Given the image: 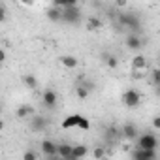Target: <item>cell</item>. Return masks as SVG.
<instances>
[{"mask_svg":"<svg viewBox=\"0 0 160 160\" xmlns=\"http://www.w3.org/2000/svg\"><path fill=\"white\" fill-rule=\"evenodd\" d=\"M152 128H154V130H160V117H158V115L152 119Z\"/></svg>","mask_w":160,"mask_h":160,"instance_id":"29","label":"cell"},{"mask_svg":"<svg viewBox=\"0 0 160 160\" xmlns=\"http://www.w3.org/2000/svg\"><path fill=\"white\" fill-rule=\"evenodd\" d=\"M119 134H121V130H119L117 126H109V128L106 130V138H108L109 141H115V139L119 138Z\"/></svg>","mask_w":160,"mask_h":160,"instance_id":"21","label":"cell"},{"mask_svg":"<svg viewBox=\"0 0 160 160\" xmlns=\"http://www.w3.org/2000/svg\"><path fill=\"white\" fill-rule=\"evenodd\" d=\"M60 21H64L68 25H79V23H81V10H79L77 6H66V8H62Z\"/></svg>","mask_w":160,"mask_h":160,"instance_id":"2","label":"cell"},{"mask_svg":"<svg viewBox=\"0 0 160 160\" xmlns=\"http://www.w3.org/2000/svg\"><path fill=\"white\" fill-rule=\"evenodd\" d=\"M40 149H42V152H43L45 158H58V154H57V143L53 139H43L40 143Z\"/></svg>","mask_w":160,"mask_h":160,"instance_id":"7","label":"cell"},{"mask_svg":"<svg viewBox=\"0 0 160 160\" xmlns=\"http://www.w3.org/2000/svg\"><path fill=\"white\" fill-rule=\"evenodd\" d=\"M75 128H79V130H91V122H89V119H85L83 115H79V119H77V126Z\"/></svg>","mask_w":160,"mask_h":160,"instance_id":"23","label":"cell"},{"mask_svg":"<svg viewBox=\"0 0 160 160\" xmlns=\"http://www.w3.org/2000/svg\"><path fill=\"white\" fill-rule=\"evenodd\" d=\"M4 60H6V51H4V49H0V64H2Z\"/></svg>","mask_w":160,"mask_h":160,"instance_id":"31","label":"cell"},{"mask_svg":"<svg viewBox=\"0 0 160 160\" xmlns=\"http://www.w3.org/2000/svg\"><path fill=\"white\" fill-rule=\"evenodd\" d=\"M132 158H136V160H154L156 158V149H141V147H138L132 152Z\"/></svg>","mask_w":160,"mask_h":160,"instance_id":"8","label":"cell"},{"mask_svg":"<svg viewBox=\"0 0 160 160\" xmlns=\"http://www.w3.org/2000/svg\"><path fill=\"white\" fill-rule=\"evenodd\" d=\"M122 136L126 138V139H136L138 138V128H136V124H130V122H126L124 126H122Z\"/></svg>","mask_w":160,"mask_h":160,"instance_id":"16","label":"cell"},{"mask_svg":"<svg viewBox=\"0 0 160 160\" xmlns=\"http://www.w3.org/2000/svg\"><path fill=\"white\" fill-rule=\"evenodd\" d=\"M60 64H62L64 68H68V70H73V68H77L79 60H77L73 55H62V57H60Z\"/></svg>","mask_w":160,"mask_h":160,"instance_id":"13","label":"cell"},{"mask_svg":"<svg viewBox=\"0 0 160 160\" xmlns=\"http://www.w3.org/2000/svg\"><path fill=\"white\" fill-rule=\"evenodd\" d=\"M152 85L158 87V70H152Z\"/></svg>","mask_w":160,"mask_h":160,"instance_id":"30","label":"cell"},{"mask_svg":"<svg viewBox=\"0 0 160 160\" xmlns=\"http://www.w3.org/2000/svg\"><path fill=\"white\" fill-rule=\"evenodd\" d=\"M23 85H25L27 89L34 91V89L38 87V79H36V75H32V73H27V75H23Z\"/></svg>","mask_w":160,"mask_h":160,"instance_id":"19","label":"cell"},{"mask_svg":"<svg viewBox=\"0 0 160 160\" xmlns=\"http://www.w3.org/2000/svg\"><path fill=\"white\" fill-rule=\"evenodd\" d=\"M141 45H143V40H141L138 34L130 32V34H128V38H126V47H128L130 51H139V49H141Z\"/></svg>","mask_w":160,"mask_h":160,"instance_id":"9","label":"cell"},{"mask_svg":"<svg viewBox=\"0 0 160 160\" xmlns=\"http://www.w3.org/2000/svg\"><path fill=\"white\" fill-rule=\"evenodd\" d=\"M156 145H158V139L151 132H145L138 138V147H141V149H156Z\"/></svg>","mask_w":160,"mask_h":160,"instance_id":"5","label":"cell"},{"mask_svg":"<svg viewBox=\"0 0 160 160\" xmlns=\"http://www.w3.org/2000/svg\"><path fill=\"white\" fill-rule=\"evenodd\" d=\"M87 147L85 145H72V156H70V160H77V158H83V156H87Z\"/></svg>","mask_w":160,"mask_h":160,"instance_id":"15","label":"cell"},{"mask_svg":"<svg viewBox=\"0 0 160 160\" xmlns=\"http://www.w3.org/2000/svg\"><path fill=\"white\" fill-rule=\"evenodd\" d=\"M100 27H102V21L98 17H89L87 19V28L89 30H100Z\"/></svg>","mask_w":160,"mask_h":160,"instance_id":"20","label":"cell"},{"mask_svg":"<svg viewBox=\"0 0 160 160\" xmlns=\"http://www.w3.org/2000/svg\"><path fill=\"white\" fill-rule=\"evenodd\" d=\"M115 6L117 8H126L128 6V0H115Z\"/></svg>","mask_w":160,"mask_h":160,"instance_id":"27","label":"cell"},{"mask_svg":"<svg viewBox=\"0 0 160 160\" xmlns=\"http://www.w3.org/2000/svg\"><path fill=\"white\" fill-rule=\"evenodd\" d=\"M49 126V119L45 115H30V130L32 132H45Z\"/></svg>","mask_w":160,"mask_h":160,"instance_id":"3","label":"cell"},{"mask_svg":"<svg viewBox=\"0 0 160 160\" xmlns=\"http://www.w3.org/2000/svg\"><path fill=\"white\" fill-rule=\"evenodd\" d=\"M132 68H134V70H145V68H147V58H145V55H136V57L132 58Z\"/></svg>","mask_w":160,"mask_h":160,"instance_id":"17","label":"cell"},{"mask_svg":"<svg viewBox=\"0 0 160 160\" xmlns=\"http://www.w3.org/2000/svg\"><path fill=\"white\" fill-rule=\"evenodd\" d=\"M6 19H8V12H6L4 6H0V23H4Z\"/></svg>","mask_w":160,"mask_h":160,"instance_id":"25","label":"cell"},{"mask_svg":"<svg viewBox=\"0 0 160 160\" xmlns=\"http://www.w3.org/2000/svg\"><path fill=\"white\" fill-rule=\"evenodd\" d=\"M92 154H94V156H96V158H102V156H106V152H104V149H102V147H96V149H94V152H92Z\"/></svg>","mask_w":160,"mask_h":160,"instance_id":"26","label":"cell"},{"mask_svg":"<svg viewBox=\"0 0 160 160\" xmlns=\"http://www.w3.org/2000/svg\"><path fill=\"white\" fill-rule=\"evenodd\" d=\"M36 111H34V108L30 106V104H21L19 108H17V111H15V115H17V119H25V117H30V115H34Z\"/></svg>","mask_w":160,"mask_h":160,"instance_id":"11","label":"cell"},{"mask_svg":"<svg viewBox=\"0 0 160 160\" xmlns=\"http://www.w3.org/2000/svg\"><path fill=\"white\" fill-rule=\"evenodd\" d=\"M77 119H79V113H73V115H68L64 121H62V128L64 130H70V128H75L77 126Z\"/></svg>","mask_w":160,"mask_h":160,"instance_id":"18","label":"cell"},{"mask_svg":"<svg viewBox=\"0 0 160 160\" xmlns=\"http://www.w3.org/2000/svg\"><path fill=\"white\" fill-rule=\"evenodd\" d=\"M122 102L126 108H138L141 104V94L136 91V89H128L124 94H122Z\"/></svg>","mask_w":160,"mask_h":160,"instance_id":"4","label":"cell"},{"mask_svg":"<svg viewBox=\"0 0 160 160\" xmlns=\"http://www.w3.org/2000/svg\"><path fill=\"white\" fill-rule=\"evenodd\" d=\"M89 92H91V91H89L85 85H77V89H75V94H77L79 100H85V98L89 96Z\"/></svg>","mask_w":160,"mask_h":160,"instance_id":"22","label":"cell"},{"mask_svg":"<svg viewBox=\"0 0 160 160\" xmlns=\"http://www.w3.org/2000/svg\"><path fill=\"white\" fill-rule=\"evenodd\" d=\"M66 6H77V0H66Z\"/></svg>","mask_w":160,"mask_h":160,"instance_id":"33","label":"cell"},{"mask_svg":"<svg viewBox=\"0 0 160 160\" xmlns=\"http://www.w3.org/2000/svg\"><path fill=\"white\" fill-rule=\"evenodd\" d=\"M57 154H58V158L70 160V156H72V145L70 143H57Z\"/></svg>","mask_w":160,"mask_h":160,"instance_id":"10","label":"cell"},{"mask_svg":"<svg viewBox=\"0 0 160 160\" xmlns=\"http://www.w3.org/2000/svg\"><path fill=\"white\" fill-rule=\"evenodd\" d=\"M23 158H25V160H36V158H38V152H34V151H27V152L23 154Z\"/></svg>","mask_w":160,"mask_h":160,"instance_id":"24","label":"cell"},{"mask_svg":"<svg viewBox=\"0 0 160 160\" xmlns=\"http://www.w3.org/2000/svg\"><path fill=\"white\" fill-rule=\"evenodd\" d=\"M45 15H47V19H49V21L58 23V21H60V15H62V8L51 6V8H47V10H45Z\"/></svg>","mask_w":160,"mask_h":160,"instance_id":"12","label":"cell"},{"mask_svg":"<svg viewBox=\"0 0 160 160\" xmlns=\"http://www.w3.org/2000/svg\"><path fill=\"white\" fill-rule=\"evenodd\" d=\"M42 102H43V106H45L47 109H55V108H57V102H58V94H57V91H53V89H45L43 94H42Z\"/></svg>","mask_w":160,"mask_h":160,"instance_id":"6","label":"cell"},{"mask_svg":"<svg viewBox=\"0 0 160 160\" xmlns=\"http://www.w3.org/2000/svg\"><path fill=\"white\" fill-rule=\"evenodd\" d=\"M117 23H119L121 27H124L126 30L134 32V34H138V32L141 30V17H139L136 12H122V13H119Z\"/></svg>","mask_w":160,"mask_h":160,"instance_id":"1","label":"cell"},{"mask_svg":"<svg viewBox=\"0 0 160 160\" xmlns=\"http://www.w3.org/2000/svg\"><path fill=\"white\" fill-rule=\"evenodd\" d=\"M23 6H34V0H21Z\"/></svg>","mask_w":160,"mask_h":160,"instance_id":"32","label":"cell"},{"mask_svg":"<svg viewBox=\"0 0 160 160\" xmlns=\"http://www.w3.org/2000/svg\"><path fill=\"white\" fill-rule=\"evenodd\" d=\"M4 130V121H0V132Z\"/></svg>","mask_w":160,"mask_h":160,"instance_id":"34","label":"cell"},{"mask_svg":"<svg viewBox=\"0 0 160 160\" xmlns=\"http://www.w3.org/2000/svg\"><path fill=\"white\" fill-rule=\"evenodd\" d=\"M53 6H57V8H66V0H53Z\"/></svg>","mask_w":160,"mask_h":160,"instance_id":"28","label":"cell"},{"mask_svg":"<svg viewBox=\"0 0 160 160\" xmlns=\"http://www.w3.org/2000/svg\"><path fill=\"white\" fill-rule=\"evenodd\" d=\"M102 60L106 62V66L109 70H117L119 68V58L115 55H111V53H102Z\"/></svg>","mask_w":160,"mask_h":160,"instance_id":"14","label":"cell"}]
</instances>
